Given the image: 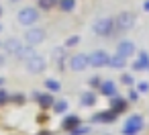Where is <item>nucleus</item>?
Instances as JSON below:
<instances>
[{"instance_id": "1", "label": "nucleus", "mask_w": 149, "mask_h": 135, "mask_svg": "<svg viewBox=\"0 0 149 135\" xmlns=\"http://www.w3.org/2000/svg\"><path fill=\"white\" fill-rule=\"evenodd\" d=\"M133 27H135V15H133V13L125 10V13L116 15V19H114V29H116V33H127V31H131Z\"/></svg>"}, {"instance_id": "2", "label": "nucleus", "mask_w": 149, "mask_h": 135, "mask_svg": "<svg viewBox=\"0 0 149 135\" xmlns=\"http://www.w3.org/2000/svg\"><path fill=\"white\" fill-rule=\"evenodd\" d=\"M143 125H145V121L141 115H131L123 125V135H137V133H141Z\"/></svg>"}, {"instance_id": "7", "label": "nucleus", "mask_w": 149, "mask_h": 135, "mask_svg": "<svg viewBox=\"0 0 149 135\" xmlns=\"http://www.w3.org/2000/svg\"><path fill=\"white\" fill-rule=\"evenodd\" d=\"M25 39H27V43L29 45H39V43H43L45 41V31L43 29H39V27H35V29H29L27 33H25Z\"/></svg>"}, {"instance_id": "12", "label": "nucleus", "mask_w": 149, "mask_h": 135, "mask_svg": "<svg viewBox=\"0 0 149 135\" xmlns=\"http://www.w3.org/2000/svg\"><path fill=\"white\" fill-rule=\"evenodd\" d=\"M35 100L39 102L41 108H49V106H53V102H55V98H53L49 92H37V94H35Z\"/></svg>"}, {"instance_id": "26", "label": "nucleus", "mask_w": 149, "mask_h": 135, "mask_svg": "<svg viewBox=\"0 0 149 135\" xmlns=\"http://www.w3.org/2000/svg\"><path fill=\"white\" fill-rule=\"evenodd\" d=\"M120 82H123V84H127V86H131V84L135 82V78H133L131 74H125V76L120 78Z\"/></svg>"}, {"instance_id": "28", "label": "nucleus", "mask_w": 149, "mask_h": 135, "mask_svg": "<svg viewBox=\"0 0 149 135\" xmlns=\"http://www.w3.org/2000/svg\"><path fill=\"white\" fill-rule=\"evenodd\" d=\"M137 90H139V92H149V84H147V82H139Z\"/></svg>"}, {"instance_id": "18", "label": "nucleus", "mask_w": 149, "mask_h": 135, "mask_svg": "<svg viewBox=\"0 0 149 135\" xmlns=\"http://www.w3.org/2000/svg\"><path fill=\"white\" fill-rule=\"evenodd\" d=\"M33 55H35V47L33 45H23L17 51V57H21V59H31Z\"/></svg>"}, {"instance_id": "24", "label": "nucleus", "mask_w": 149, "mask_h": 135, "mask_svg": "<svg viewBox=\"0 0 149 135\" xmlns=\"http://www.w3.org/2000/svg\"><path fill=\"white\" fill-rule=\"evenodd\" d=\"M8 100H13V102H19V104H21V102H25V94H21V92H19V94H10V96H8Z\"/></svg>"}, {"instance_id": "37", "label": "nucleus", "mask_w": 149, "mask_h": 135, "mask_svg": "<svg viewBox=\"0 0 149 135\" xmlns=\"http://www.w3.org/2000/svg\"><path fill=\"white\" fill-rule=\"evenodd\" d=\"M13 2H17V0H13Z\"/></svg>"}, {"instance_id": "17", "label": "nucleus", "mask_w": 149, "mask_h": 135, "mask_svg": "<svg viewBox=\"0 0 149 135\" xmlns=\"http://www.w3.org/2000/svg\"><path fill=\"white\" fill-rule=\"evenodd\" d=\"M110 100H112V111H114L116 115H120V113L127 108V100H125V98H120L118 94H114Z\"/></svg>"}, {"instance_id": "14", "label": "nucleus", "mask_w": 149, "mask_h": 135, "mask_svg": "<svg viewBox=\"0 0 149 135\" xmlns=\"http://www.w3.org/2000/svg\"><path fill=\"white\" fill-rule=\"evenodd\" d=\"M21 47H23V43H21L17 37H10V39L4 41V49H6L8 53H15V55H17V51H19Z\"/></svg>"}, {"instance_id": "3", "label": "nucleus", "mask_w": 149, "mask_h": 135, "mask_svg": "<svg viewBox=\"0 0 149 135\" xmlns=\"http://www.w3.org/2000/svg\"><path fill=\"white\" fill-rule=\"evenodd\" d=\"M92 31H94L96 35H100V37H108V35L114 31V21H112V19H108V17L96 19V21H94Z\"/></svg>"}, {"instance_id": "36", "label": "nucleus", "mask_w": 149, "mask_h": 135, "mask_svg": "<svg viewBox=\"0 0 149 135\" xmlns=\"http://www.w3.org/2000/svg\"><path fill=\"white\" fill-rule=\"evenodd\" d=\"M0 15H2V8H0Z\"/></svg>"}, {"instance_id": "15", "label": "nucleus", "mask_w": 149, "mask_h": 135, "mask_svg": "<svg viewBox=\"0 0 149 135\" xmlns=\"http://www.w3.org/2000/svg\"><path fill=\"white\" fill-rule=\"evenodd\" d=\"M82 123H80V117H76V115H68L65 119H63V129L65 131H74L76 127H80Z\"/></svg>"}, {"instance_id": "38", "label": "nucleus", "mask_w": 149, "mask_h": 135, "mask_svg": "<svg viewBox=\"0 0 149 135\" xmlns=\"http://www.w3.org/2000/svg\"><path fill=\"white\" fill-rule=\"evenodd\" d=\"M0 29H2V27H0Z\"/></svg>"}, {"instance_id": "13", "label": "nucleus", "mask_w": 149, "mask_h": 135, "mask_svg": "<svg viewBox=\"0 0 149 135\" xmlns=\"http://www.w3.org/2000/svg\"><path fill=\"white\" fill-rule=\"evenodd\" d=\"M116 117H118V115L110 108V111H104V113H100V115H94V121H96V123H112Z\"/></svg>"}, {"instance_id": "34", "label": "nucleus", "mask_w": 149, "mask_h": 135, "mask_svg": "<svg viewBox=\"0 0 149 135\" xmlns=\"http://www.w3.org/2000/svg\"><path fill=\"white\" fill-rule=\"evenodd\" d=\"M39 135H51V133H49V131H43V133H39Z\"/></svg>"}, {"instance_id": "11", "label": "nucleus", "mask_w": 149, "mask_h": 135, "mask_svg": "<svg viewBox=\"0 0 149 135\" xmlns=\"http://www.w3.org/2000/svg\"><path fill=\"white\" fill-rule=\"evenodd\" d=\"M116 53L123 55V57H131L135 53V43L133 41H120L118 47H116Z\"/></svg>"}, {"instance_id": "30", "label": "nucleus", "mask_w": 149, "mask_h": 135, "mask_svg": "<svg viewBox=\"0 0 149 135\" xmlns=\"http://www.w3.org/2000/svg\"><path fill=\"white\" fill-rule=\"evenodd\" d=\"M137 98H139V90H131V92H129V100H133V102H135Z\"/></svg>"}, {"instance_id": "6", "label": "nucleus", "mask_w": 149, "mask_h": 135, "mask_svg": "<svg viewBox=\"0 0 149 135\" xmlns=\"http://www.w3.org/2000/svg\"><path fill=\"white\" fill-rule=\"evenodd\" d=\"M45 68H47V62L41 55H33L31 59H27V70L31 74H41V72H45Z\"/></svg>"}, {"instance_id": "32", "label": "nucleus", "mask_w": 149, "mask_h": 135, "mask_svg": "<svg viewBox=\"0 0 149 135\" xmlns=\"http://www.w3.org/2000/svg\"><path fill=\"white\" fill-rule=\"evenodd\" d=\"M4 62H6V57H4L2 53H0V66H4Z\"/></svg>"}, {"instance_id": "33", "label": "nucleus", "mask_w": 149, "mask_h": 135, "mask_svg": "<svg viewBox=\"0 0 149 135\" xmlns=\"http://www.w3.org/2000/svg\"><path fill=\"white\" fill-rule=\"evenodd\" d=\"M143 8H145V10H147V13H149V0H147V2H145V4H143Z\"/></svg>"}, {"instance_id": "22", "label": "nucleus", "mask_w": 149, "mask_h": 135, "mask_svg": "<svg viewBox=\"0 0 149 135\" xmlns=\"http://www.w3.org/2000/svg\"><path fill=\"white\" fill-rule=\"evenodd\" d=\"M53 111H55V113H65V111H68V102H65V100L53 102Z\"/></svg>"}, {"instance_id": "21", "label": "nucleus", "mask_w": 149, "mask_h": 135, "mask_svg": "<svg viewBox=\"0 0 149 135\" xmlns=\"http://www.w3.org/2000/svg\"><path fill=\"white\" fill-rule=\"evenodd\" d=\"M59 6H61V10L70 13V10H74V6H76V0H59Z\"/></svg>"}, {"instance_id": "35", "label": "nucleus", "mask_w": 149, "mask_h": 135, "mask_svg": "<svg viewBox=\"0 0 149 135\" xmlns=\"http://www.w3.org/2000/svg\"><path fill=\"white\" fill-rule=\"evenodd\" d=\"M2 84H4V78H0V86H2Z\"/></svg>"}, {"instance_id": "5", "label": "nucleus", "mask_w": 149, "mask_h": 135, "mask_svg": "<svg viewBox=\"0 0 149 135\" xmlns=\"http://www.w3.org/2000/svg\"><path fill=\"white\" fill-rule=\"evenodd\" d=\"M37 19H39V13H37L35 8H31V6H27V8H23V10L19 13V23H21V25H25V27L35 25V23H37Z\"/></svg>"}, {"instance_id": "27", "label": "nucleus", "mask_w": 149, "mask_h": 135, "mask_svg": "<svg viewBox=\"0 0 149 135\" xmlns=\"http://www.w3.org/2000/svg\"><path fill=\"white\" fill-rule=\"evenodd\" d=\"M8 96H10L8 92H4L2 88H0V104H4V102H8Z\"/></svg>"}, {"instance_id": "20", "label": "nucleus", "mask_w": 149, "mask_h": 135, "mask_svg": "<svg viewBox=\"0 0 149 135\" xmlns=\"http://www.w3.org/2000/svg\"><path fill=\"white\" fill-rule=\"evenodd\" d=\"M45 88H47L49 92H59V90H61V84H59L57 80L49 78V80H45Z\"/></svg>"}, {"instance_id": "16", "label": "nucleus", "mask_w": 149, "mask_h": 135, "mask_svg": "<svg viewBox=\"0 0 149 135\" xmlns=\"http://www.w3.org/2000/svg\"><path fill=\"white\" fill-rule=\"evenodd\" d=\"M127 66V57H123V55H112V57H108V68H114V70H120V68H125Z\"/></svg>"}, {"instance_id": "4", "label": "nucleus", "mask_w": 149, "mask_h": 135, "mask_svg": "<svg viewBox=\"0 0 149 135\" xmlns=\"http://www.w3.org/2000/svg\"><path fill=\"white\" fill-rule=\"evenodd\" d=\"M108 53L104 51V49H96V51H92L90 55H88V64L92 66V68H104V66H108Z\"/></svg>"}, {"instance_id": "9", "label": "nucleus", "mask_w": 149, "mask_h": 135, "mask_svg": "<svg viewBox=\"0 0 149 135\" xmlns=\"http://www.w3.org/2000/svg\"><path fill=\"white\" fill-rule=\"evenodd\" d=\"M98 90H100V94H102V96L112 98V96L116 94V84H114L112 80H102V82H100V86H98Z\"/></svg>"}, {"instance_id": "29", "label": "nucleus", "mask_w": 149, "mask_h": 135, "mask_svg": "<svg viewBox=\"0 0 149 135\" xmlns=\"http://www.w3.org/2000/svg\"><path fill=\"white\" fill-rule=\"evenodd\" d=\"M78 41H80V37H76V35H74V37H70V39L65 41V45H68V47H72V45H76Z\"/></svg>"}, {"instance_id": "25", "label": "nucleus", "mask_w": 149, "mask_h": 135, "mask_svg": "<svg viewBox=\"0 0 149 135\" xmlns=\"http://www.w3.org/2000/svg\"><path fill=\"white\" fill-rule=\"evenodd\" d=\"M55 2H57V0H39V6L41 8H51Z\"/></svg>"}, {"instance_id": "31", "label": "nucleus", "mask_w": 149, "mask_h": 135, "mask_svg": "<svg viewBox=\"0 0 149 135\" xmlns=\"http://www.w3.org/2000/svg\"><path fill=\"white\" fill-rule=\"evenodd\" d=\"M100 82H102V80H100V78H96V76H94V78H90V84H92L94 88H98V86H100Z\"/></svg>"}, {"instance_id": "10", "label": "nucleus", "mask_w": 149, "mask_h": 135, "mask_svg": "<svg viewBox=\"0 0 149 135\" xmlns=\"http://www.w3.org/2000/svg\"><path fill=\"white\" fill-rule=\"evenodd\" d=\"M133 70L135 72H147L149 70V53L141 51L139 57H137V62H133Z\"/></svg>"}, {"instance_id": "19", "label": "nucleus", "mask_w": 149, "mask_h": 135, "mask_svg": "<svg viewBox=\"0 0 149 135\" xmlns=\"http://www.w3.org/2000/svg\"><path fill=\"white\" fill-rule=\"evenodd\" d=\"M82 104H84V106H94V104H96V94H94V92H84Z\"/></svg>"}, {"instance_id": "8", "label": "nucleus", "mask_w": 149, "mask_h": 135, "mask_svg": "<svg viewBox=\"0 0 149 135\" xmlns=\"http://www.w3.org/2000/svg\"><path fill=\"white\" fill-rule=\"evenodd\" d=\"M88 66H90L88 64V55H84V53H76V55L70 57V70H74V72H82Z\"/></svg>"}, {"instance_id": "23", "label": "nucleus", "mask_w": 149, "mask_h": 135, "mask_svg": "<svg viewBox=\"0 0 149 135\" xmlns=\"http://www.w3.org/2000/svg\"><path fill=\"white\" fill-rule=\"evenodd\" d=\"M88 133H90V127H86V125H84V127L80 125V127H76L74 131H70V135H88Z\"/></svg>"}]
</instances>
